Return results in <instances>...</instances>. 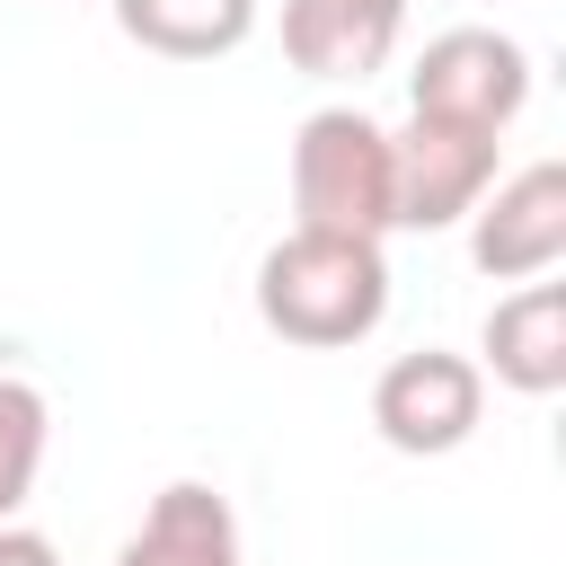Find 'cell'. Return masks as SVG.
<instances>
[{"label": "cell", "mask_w": 566, "mask_h": 566, "mask_svg": "<svg viewBox=\"0 0 566 566\" xmlns=\"http://www.w3.org/2000/svg\"><path fill=\"white\" fill-rule=\"evenodd\" d=\"M407 27V0H283V53L310 80H371Z\"/></svg>", "instance_id": "obj_7"}, {"label": "cell", "mask_w": 566, "mask_h": 566, "mask_svg": "<svg viewBox=\"0 0 566 566\" xmlns=\"http://www.w3.org/2000/svg\"><path fill=\"white\" fill-rule=\"evenodd\" d=\"M389 159H398V230H451L495 186V133L469 124L407 115V133H389Z\"/></svg>", "instance_id": "obj_5"}, {"label": "cell", "mask_w": 566, "mask_h": 566, "mask_svg": "<svg viewBox=\"0 0 566 566\" xmlns=\"http://www.w3.org/2000/svg\"><path fill=\"white\" fill-rule=\"evenodd\" d=\"M292 212H301V230H336V239L398 230V159H389V133L363 106L301 115V133H292Z\"/></svg>", "instance_id": "obj_2"}, {"label": "cell", "mask_w": 566, "mask_h": 566, "mask_svg": "<svg viewBox=\"0 0 566 566\" xmlns=\"http://www.w3.org/2000/svg\"><path fill=\"white\" fill-rule=\"evenodd\" d=\"M469 256H478V274H495V283L548 274V265L566 256V168L539 159V168L486 186L478 212H469Z\"/></svg>", "instance_id": "obj_6"}, {"label": "cell", "mask_w": 566, "mask_h": 566, "mask_svg": "<svg viewBox=\"0 0 566 566\" xmlns=\"http://www.w3.org/2000/svg\"><path fill=\"white\" fill-rule=\"evenodd\" d=\"M256 318L283 345H363L389 318V265L380 239H336V230H292L256 256Z\"/></svg>", "instance_id": "obj_1"}, {"label": "cell", "mask_w": 566, "mask_h": 566, "mask_svg": "<svg viewBox=\"0 0 566 566\" xmlns=\"http://www.w3.org/2000/svg\"><path fill=\"white\" fill-rule=\"evenodd\" d=\"M522 97H531V53L495 27H451L407 71V106L433 124H469V133H504Z\"/></svg>", "instance_id": "obj_3"}, {"label": "cell", "mask_w": 566, "mask_h": 566, "mask_svg": "<svg viewBox=\"0 0 566 566\" xmlns=\"http://www.w3.org/2000/svg\"><path fill=\"white\" fill-rule=\"evenodd\" d=\"M0 566H62V557H53V539H44V531L0 522Z\"/></svg>", "instance_id": "obj_12"}, {"label": "cell", "mask_w": 566, "mask_h": 566, "mask_svg": "<svg viewBox=\"0 0 566 566\" xmlns=\"http://www.w3.org/2000/svg\"><path fill=\"white\" fill-rule=\"evenodd\" d=\"M115 566H248V557H239L230 504H221L212 486L177 478V486L150 495V513H142V531L115 548Z\"/></svg>", "instance_id": "obj_9"}, {"label": "cell", "mask_w": 566, "mask_h": 566, "mask_svg": "<svg viewBox=\"0 0 566 566\" xmlns=\"http://www.w3.org/2000/svg\"><path fill=\"white\" fill-rule=\"evenodd\" d=\"M44 433H53V416H44V398L18 380V371H0V522L27 504V486H35V469H44Z\"/></svg>", "instance_id": "obj_11"}, {"label": "cell", "mask_w": 566, "mask_h": 566, "mask_svg": "<svg viewBox=\"0 0 566 566\" xmlns=\"http://www.w3.org/2000/svg\"><path fill=\"white\" fill-rule=\"evenodd\" d=\"M478 416H486V371H478L469 354L424 345V354H398V363L371 380V424H380V442L407 451V460L460 451V442L478 433Z\"/></svg>", "instance_id": "obj_4"}, {"label": "cell", "mask_w": 566, "mask_h": 566, "mask_svg": "<svg viewBox=\"0 0 566 566\" xmlns=\"http://www.w3.org/2000/svg\"><path fill=\"white\" fill-rule=\"evenodd\" d=\"M486 371L522 398L566 389V283H522L513 301L486 310Z\"/></svg>", "instance_id": "obj_8"}, {"label": "cell", "mask_w": 566, "mask_h": 566, "mask_svg": "<svg viewBox=\"0 0 566 566\" xmlns=\"http://www.w3.org/2000/svg\"><path fill=\"white\" fill-rule=\"evenodd\" d=\"M115 27H124L142 53L212 62V53H239V44H248L256 0H115Z\"/></svg>", "instance_id": "obj_10"}]
</instances>
